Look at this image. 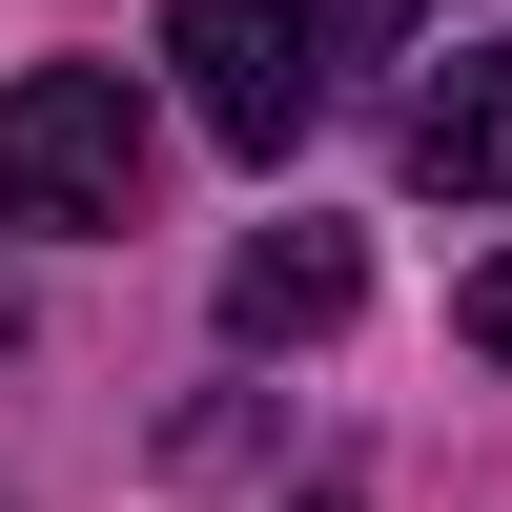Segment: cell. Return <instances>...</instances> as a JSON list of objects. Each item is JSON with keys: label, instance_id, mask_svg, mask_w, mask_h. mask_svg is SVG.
I'll list each match as a JSON object with an SVG mask.
<instances>
[{"label": "cell", "instance_id": "3957f363", "mask_svg": "<svg viewBox=\"0 0 512 512\" xmlns=\"http://www.w3.org/2000/svg\"><path fill=\"white\" fill-rule=\"evenodd\" d=\"M349 308H369V246L349 226H246L226 246V328H246V349H328Z\"/></svg>", "mask_w": 512, "mask_h": 512}, {"label": "cell", "instance_id": "52a82bcc", "mask_svg": "<svg viewBox=\"0 0 512 512\" xmlns=\"http://www.w3.org/2000/svg\"><path fill=\"white\" fill-rule=\"evenodd\" d=\"M328 512H349V492H328Z\"/></svg>", "mask_w": 512, "mask_h": 512}, {"label": "cell", "instance_id": "5b68a950", "mask_svg": "<svg viewBox=\"0 0 512 512\" xmlns=\"http://www.w3.org/2000/svg\"><path fill=\"white\" fill-rule=\"evenodd\" d=\"M308 21H328V62H369V41H410L431 0H308Z\"/></svg>", "mask_w": 512, "mask_h": 512}, {"label": "cell", "instance_id": "277c9868", "mask_svg": "<svg viewBox=\"0 0 512 512\" xmlns=\"http://www.w3.org/2000/svg\"><path fill=\"white\" fill-rule=\"evenodd\" d=\"M410 185L512 205V41H451V62L410 82Z\"/></svg>", "mask_w": 512, "mask_h": 512}, {"label": "cell", "instance_id": "8992f818", "mask_svg": "<svg viewBox=\"0 0 512 512\" xmlns=\"http://www.w3.org/2000/svg\"><path fill=\"white\" fill-rule=\"evenodd\" d=\"M472 349H512V267H472Z\"/></svg>", "mask_w": 512, "mask_h": 512}, {"label": "cell", "instance_id": "6da1fadb", "mask_svg": "<svg viewBox=\"0 0 512 512\" xmlns=\"http://www.w3.org/2000/svg\"><path fill=\"white\" fill-rule=\"evenodd\" d=\"M144 164H164V123H144L123 62H21V82H0V226H21V246L144 226Z\"/></svg>", "mask_w": 512, "mask_h": 512}, {"label": "cell", "instance_id": "7a4b0ae2", "mask_svg": "<svg viewBox=\"0 0 512 512\" xmlns=\"http://www.w3.org/2000/svg\"><path fill=\"white\" fill-rule=\"evenodd\" d=\"M164 62H185V123L226 164H287L328 103V21L308 0H164Z\"/></svg>", "mask_w": 512, "mask_h": 512}]
</instances>
